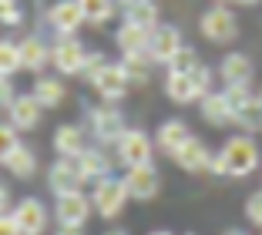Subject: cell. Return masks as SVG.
Here are the masks:
<instances>
[{"instance_id":"1","label":"cell","mask_w":262,"mask_h":235,"mask_svg":"<svg viewBox=\"0 0 262 235\" xmlns=\"http://www.w3.org/2000/svg\"><path fill=\"white\" fill-rule=\"evenodd\" d=\"M262 165V148L252 135L239 131L212 155V175L222 178H249L255 168Z\"/></svg>"},{"instance_id":"2","label":"cell","mask_w":262,"mask_h":235,"mask_svg":"<svg viewBox=\"0 0 262 235\" xmlns=\"http://www.w3.org/2000/svg\"><path fill=\"white\" fill-rule=\"evenodd\" d=\"M88 131H91L94 144L115 152V144L121 141V135L128 131V118L121 114L118 104H104V101H101V104L88 108Z\"/></svg>"},{"instance_id":"3","label":"cell","mask_w":262,"mask_h":235,"mask_svg":"<svg viewBox=\"0 0 262 235\" xmlns=\"http://www.w3.org/2000/svg\"><path fill=\"white\" fill-rule=\"evenodd\" d=\"M91 205H94V215H101L104 222H115L118 215L124 212L128 205V188H124V178L121 175H104L94 182L91 191Z\"/></svg>"},{"instance_id":"4","label":"cell","mask_w":262,"mask_h":235,"mask_svg":"<svg viewBox=\"0 0 262 235\" xmlns=\"http://www.w3.org/2000/svg\"><path fill=\"white\" fill-rule=\"evenodd\" d=\"M199 31L212 44H232V40L239 37V17L232 14L229 4H212L199 17Z\"/></svg>"},{"instance_id":"5","label":"cell","mask_w":262,"mask_h":235,"mask_svg":"<svg viewBox=\"0 0 262 235\" xmlns=\"http://www.w3.org/2000/svg\"><path fill=\"white\" fill-rule=\"evenodd\" d=\"M151 158H155V138L141 128H128L121 135V141L115 144V161L121 168L151 165Z\"/></svg>"},{"instance_id":"6","label":"cell","mask_w":262,"mask_h":235,"mask_svg":"<svg viewBox=\"0 0 262 235\" xmlns=\"http://www.w3.org/2000/svg\"><path fill=\"white\" fill-rule=\"evenodd\" d=\"M88 47L81 44L77 34H68V37H54L51 44V68L64 77H81V68H84Z\"/></svg>"},{"instance_id":"7","label":"cell","mask_w":262,"mask_h":235,"mask_svg":"<svg viewBox=\"0 0 262 235\" xmlns=\"http://www.w3.org/2000/svg\"><path fill=\"white\" fill-rule=\"evenodd\" d=\"M54 219L61 228H84L94 215V205L91 195L84 191H68V195H54Z\"/></svg>"},{"instance_id":"8","label":"cell","mask_w":262,"mask_h":235,"mask_svg":"<svg viewBox=\"0 0 262 235\" xmlns=\"http://www.w3.org/2000/svg\"><path fill=\"white\" fill-rule=\"evenodd\" d=\"M94 94H98L104 104H118V101H124V94L131 91V84H128V74H124L121 61H108L104 68L98 71V77L91 81Z\"/></svg>"},{"instance_id":"9","label":"cell","mask_w":262,"mask_h":235,"mask_svg":"<svg viewBox=\"0 0 262 235\" xmlns=\"http://www.w3.org/2000/svg\"><path fill=\"white\" fill-rule=\"evenodd\" d=\"M10 215H14L20 235H44L47 225H51V212H47V205L40 202V198H34V195L20 198V202L10 208Z\"/></svg>"},{"instance_id":"10","label":"cell","mask_w":262,"mask_h":235,"mask_svg":"<svg viewBox=\"0 0 262 235\" xmlns=\"http://www.w3.org/2000/svg\"><path fill=\"white\" fill-rule=\"evenodd\" d=\"M88 182V175L81 172L77 158H57L54 165L47 168V188L54 195H68V191H81Z\"/></svg>"},{"instance_id":"11","label":"cell","mask_w":262,"mask_h":235,"mask_svg":"<svg viewBox=\"0 0 262 235\" xmlns=\"http://www.w3.org/2000/svg\"><path fill=\"white\" fill-rule=\"evenodd\" d=\"M124 188H128V198L135 202H151L158 191H162V175L155 165H138V168H124Z\"/></svg>"},{"instance_id":"12","label":"cell","mask_w":262,"mask_h":235,"mask_svg":"<svg viewBox=\"0 0 262 235\" xmlns=\"http://www.w3.org/2000/svg\"><path fill=\"white\" fill-rule=\"evenodd\" d=\"M182 47H185V37H182V31L175 24H158L151 31V37H148V57H151V64H165L168 68V61Z\"/></svg>"},{"instance_id":"13","label":"cell","mask_w":262,"mask_h":235,"mask_svg":"<svg viewBox=\"0 0 262 235\" xmlns=\"http://www.w3.org/2000/svg\"><path fill=\"white\" fill-rule=\"evenodd\" d=\"M44 24L57 37H68V34H77L81 31V24H84V14L77 7V0H54L44 14Z\"/></svg>"},{"instance_id":"14","label":"cell","mask_w":262,"mask_h":235,"mask_svg":"<svg viewBox=\"0 0 262 235\" xmlns=\"http://www.w3.org/2000/svg\"><path fill=\"white\" fill-rule=\"evenodd\" d=\"M212 155L215 152H208V144L192 135L175 155H171V161H175L182 172H188V175H205V172H212Z\"/></svg>"},{"instance_id":"15","label":"cell","mask_w":262,"mask_h":235,"mask_svg":"<svg viewBox=\"0 0 262 235\" xmlns=\"http://www.w3.org/2000/svg\"><path fill=\"white\" fill-rule=\"evenodd\" d=\"M40 118H44V108L34 94H17L7 108V121L14 124L17 131H34L40 128Z\"/></svg>"},{"instance_id":"16","label":"cell","mask_w":262,"mask_h":235,"mask_svg":"<svg viewBox=\"0 0 262 235\" xmlns=\"http://www.w3.org/2000/svg\"><path fill=\"white\" fill-rule=\"evenodd\" d=\"M215 74L222 77V84H252L255 64H252V57H249V54L229 51L222 61H219V71H215Z\"/></svg>"},{"instance_id":"17","label":"cell","mask_w":262,"mask_h":235,"mask_svg":"<svg viewBox=\"0 0 262 235\" xmlns=\"http://www.w3.org/2000/svg\"><path fill=\"white\" fill-rule=\"evenodd\" d=\"M20 47V68L31 74H44V68L51 64V44L40 34H27L24 40H17Z\"/></svg>"},{"instance_id":"18","label":"cell","mask_w":262,"mask_h":235,"mask_svg":"<svg viewBox=\"0 0 262 235\" xmlns=\"http://www.w3.org/2000/svg\"><path fill=\"white\" fill-rule=\"evenodd\" d=\"M81 161V172L88 175V182H98L104 175H115V152L108 155V148H101V144H88L84 152L77 155Z\"/></svg>"},{"instance_id":"19","label":"cell","mask_w":262,"mask_h":235,"mask_svg":"<svg viewBox=\"0 0 262 235\" xmlns=\"http://www.w3.org/2000/svg\"><path fill=\"white\" fill-rule=\"evenodd\" d=\"M192 138V131H188V124L182 121V118H168V121L158 124V131H155V148L158 152H165L171 158V155L182 148V144Z\"/></svg>"},{"instance_id":"20","label":"cell","mask_w":262,"mask_h":235,"mask_svg":"<svg viewBox=\"0 0 262 235\" xmlns=\"http://www.w3.org/2000/svg\"><path fill=\"white\" fill-rule=\"evenodd\" d=\"M51 144H54L57 158H77V155L88 148V138H84V128L81 124H61V128L54 131V138H51Z\"/></svg>"},{"instance_id":"21","label":"cell","mask_w":262,"mask_h":235,"mask_svg":"<svg viewBox=\"0 0 262 235\" xmlns=\"http://www.w3.org/2000/svg\"><path fill=\"white\" fill-rule=\"evenodd\" d=\"M31 94L40 101V108H44V111H54V108H61L64 101H68V88H64V81L57 74H37Z\"/></svg>"},{"instance_id":"22","label":"cell","mask_w":262,"mask_h":235,"mask_svg":"<svg viewBox=\"0 0 262 235\" xmlns=\"http://www.w3.org/2000/svg\"><path fill=\"white\" fill-rule=\"evenodd\" d=\"M199 114H202V121L212 124V128H229L232 124V108H229L222 91H208L199 101Z\"/></svg>"},{"instance_id":"23","label":"cell","mask_w":262,"mask_h":235,"mask_svg":"<svg viewBox=\"0 0 262 235\" xmlns=\"http://www.w3.org/2000/svg\"><path fill=\"white\" fill-rule=\"evenodd\" d=\"M148 37L151 31L138 27V24H121L115 31V44L121 47V57H135V54H148Z\"/></svg>"},{"instance_id":"24","label":"cell","mask_w":262,"mask_h":235,"mask_svg":"<svg viewBox=\"0 0 262 235\" xmlns=\"http://www.w3.org/2000/svg\"><path fill=\"white\" fill-rule=\"evenodd\" d=\"M165 94H168L171 104H195V101H202V94L195 91V84H192V74H165Z\"/></svg>"},{"instance_id":"25","label":"cell","mask_w":262,"mask_h":235,"mask_svg":"<svg viewBox=\"0 0 262 235\" xmlns=\"http://www.w3.org/2000/svg\"><path fill=\"white\" fill-rule=\"evenodd\" d=\"M124 24H138L145 31H155L162 24V10H158V0H141V4H131L121 10Z\"/></svg>"},{"instance_id":"26","label":"cell","mask_w":262,"mask_h":235,"mask_svg":"<svg viewBox=\"0 0 262 235\" xmlns=\"http://www.w3.org/2000/svg\"><path fill=\"white\" fill-rule=\"evenodd\" d=\"M4 168H7L14 178L27 182V178H34V175H37V152H34V148H27V144H17L14 155L4 161Z\"/></svg>"},{"instance_id":"27","label":"cell","mask_w":262,"mask_h":235,"mask_svg":"<svg viewBox=\"0 0 262 235\" xmlns=\"http://www.w3.org/2000/svg\"><path fill=\"white\" fill-rule=\"evenodd\" d=\"M77 7H81V14H84V24L104 27V24L118 14V0H77Z\"/></svg>"},{"instance_id":"28","label":"cell","mask_w":262,"mask_h":235,"mask_svg":"<svg viewBox=\"0 0 262 235\" xmlns=\"http://www.w3.org/2000/svg\"><path fill=\"white\" fill-rule=\"evenodd\" d=\"M121 68L124 74H128V84L131 88H145L148 81H151V57L148 54H135V57H121Z\"/></svg>"},{"instance_id":"29","label":"cell","mask_w":262,"mask_h":235,"mask_svg":"<svg viewBox=\"0 0 262 235\" xmlns=\"http://www.w3.org/2000/svg\"><path fill=\"white\" fill-rule=\"evenodd\" d=\"M232 124H239L246 135H255V131H262V104H259V98H255V94L239 108V111H235V121H232Z\"/></svg>"},{"instance_id":"30","label":"cell","mask_w":262,"mask_h":235,"mask_svg":"<svg viewBox=\"0 0 262 235\" xmlns=\"http://www.w3.org/2000/svg\"><path fill=\"white\" fill-rule=\"evenodd\" d=\"M20 68V47H17V40L10 37H0V77H14Z\"/></svg>"},{"instance_id":"31","label":"cell","mask_w":262,"mask_h":235,"mask_svg":"<svg viewBox=\"0 0 262 235\" xmlns=\"http://www.w3.org/2000/svg\"><path fill=\"white\" fill-rule=\"evenodd\" d=\"M195 64H202V61H199V54H195V47L185 44V47H182V51H178L175 57L168 61V71H171V74H188Z\"/></svg>"},{"instance_id":"32","label":"cell","mask_w":262,"mask_h":235,"mask_svg":"<svg viewBox=\"0 0 262 235\" xmlns=\"http://www.w3.org/2000/svg\"><path fill=\"white\" fill-rule=\"evenodd\" d=\"M20 144V138H17V128L10 121H0V165L14 155V148Z\"/></svg>"},{"instance_id":"33","label":"cell","mask_w":262,"mask_h":235,"mask_svg":"<svg viewBox=\"0 0 262 235\" xmlns=\"http://www.w3.org/2000/svg\"><path fill=\"white\" fill-rule=\"evenodd\" d=\"M0 24H4V27H17V24H24L20 0H0Z\"/></svg>"},{"instance_id":"34","label":"cell","mask_w":262,"mask_h":235,"mask_svg":"<svg viewBox=\"0 0 262 235\" xmlns=\"http://www.w3.org/2000/svg\"><path fill=\"white\" fill-rule=\"evenodd\" d=\"M188 74H192V84H195V91L202 94V98H205L208 91H212V68H208V64H195L192 71H188Z\"/></svg>"},{"instance_id":"35","label":"cell","mask_w":262,"mask_h":235,"mask_svg":"<svg viewBox=\"0 0 262 235\" xmlns=\"http://www.w3.org/2000/svg\"><path fill=\"white\" fill-rule=\"evenodd\" d=\"M104 64H108V57H104L101 51H88V57H84V68H81V81H88V84H91L94 77H98V71L104 68Z\"/></svg>"},{"instance_id":"36","label":"cell","mask_w":262,"mask_h":235,"mask_svg":"<svg viewBox=\"0 0 262 235\" xmlns=\"http://www.w3.org/2000/svg\"><path fill=\"white\" fill-rule=\"evenodd\" d=\"M246 219H249V225H252V228H259V232H262V188L252 191V195L246 198Z\"/></svg>"},{"instance_id":"37","label":"cell","mask_w":262,"mask_h":235,"mask_svg":"<svg viewBox=\"0 0 262 235\" xmlns=\"http://www.w3.org/2000/svg\"><path fill=\"white\" fill-rule=\"evenodd\" d=\"M17 98V91H14V81L10 77H0V111H7L10 108V101Z\"/></svg>"},{"instance_id":"38","label":"cell","mask_w":262,"mask_h":235,"mask_svg":"<svg viewBox=\"0 0 262 235\" xmlns=\"http://www.w3.org/2000/svg\"><path fill=\"white\" fill-rule=\"evenodd\" d=\"M0 235H20V228H17L10 212H0Z\"/></svg>"},{"instance_id":"39","label":"cell","mask_w":262,"mask_h":235,"mask_svg":"<svg viewBox=\"0 0 262 235\" xmlns=\"http://www.w3.org/2000/svg\"><path fill=\"white\" fill-rule=\"evenodd\" d=\"M0 212H10V188H7V182H0Z\"/></svg>"},{"instance_id":"40","label":"cell","mask_w":262,"mask_h":235,"mask_svg":"<svg viewBox=\"0 0 262 235\" xmlns=\"http://www.w3.org/2000/svg\"><path fill=\"white\" fill-rule=\"evenodd\" d=\"M222 235H249V232H246V228H225Z\"/></svg>"},{"instance_id":"41","label":"cell","mask_w":262,"mask_h":235,"mask_svg":"<svg viewBox=\"0 0 262 235\" xmlns=\"http://www.w3.org/2000/svg\"><path fill=\"white\" fill-rule=\"evenodd\" d=\"M131 4H141V0H118V10H124V7H131Z\"/></svg>"},{"instance_id":"42","label":"cell","mask_w":262,"mask_h":235,"mask_svg":"<svg viewBox=\"0 0 262 235\" xmlns=\"http://www.w3.org/2000/svg\"><path fill=\"white\" fill-rule=\"evenodd\" d=\"M57 235H81V228H61Z\"/></svg>"},{"instance_id":"43","label":"cell","mask_w":262,"mask_h":235,"mask_svg":"<svg viewBox=\"0 0 262 235\" xmlns=\"http://www.w3.org/2000/svg\"><path fill=\"white\" fill-rule=\"evenodd\" d=\"M148 235H175V232H168V228H155V232H148Z\"/></svg>"},{"instance_id":"44","label":"cell","mask_w":262,"mask_h":235,"mask_svg":"<svg viewBox=\"0 0 262 235\" xmlns=\"http://www.w3.org/2000/svg\"><path fill=\"white\" fill-rule=\"evenodd\" d=\"M235 4H242V7H255L259 0H235Z\"/></svg>"},{"instance_id":"45","label":"cell","mask_w":262,"mask_h":235,"mask_svg":"<svg viewBox=\"0 0 262 235\" xmlns=\"http://www.w3.org/2000/svg\"><path fill=\"white\" fill-rule=\"evenodd\" d=\"M104 235H131V232H124V228H111V232H104Z\"/></svg>"},{"instance_id":"46","label":"cell","mask_w":262,"mask_h":235,"mask_svg":"<svg viewBox=\"0 0 262 235\" xmlns=\"http://www.w3.org/2000/svg\"><path fill=\"white\" fill-rule=\"evenodd\" d=\"M255 98H259V104H262V88H259V91H255Z\"/></svg>"},{"instance_id":"47","label":"cell","mask_w":262,"mask_h":235,"mask_svg":"<svg viewBox=\"0 0 262 235\" xmlns=\"http://www.w3.org/2000/svg\"><path fill=\"white\" fill-rule=\"evenodd\" d=\"M219 4H229V0H219Z\"/></svg>"},{"instance_id":"48","label":"cell","mask_w":262,"mask_h":235,"mask_svg":"<svg viewBox=\"0 0 262 235\" xmlns=\"http://www.w3.org/2000/svg\"><path fill=\"white\" fill-rule=\"evenodd\" d=\"M185 235H192V232H185Z\"/></svg>"},{"instance_id":"49","label":"cell","mask_w":262,"mask_h":235,"mask_svg":"<svg viewBox=\"0 0 262 235\" xmlns=\"http://www.w3.org/2000/svg\"><path fill=\"white\" fill-rule=\"evenodd\" d=\"M259 235H262V232H259Z\"/></svg>"}]
</instances>
